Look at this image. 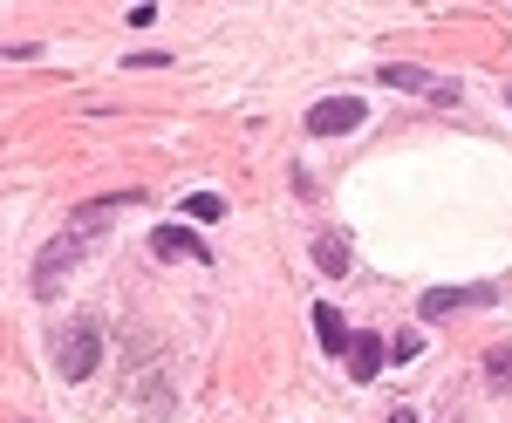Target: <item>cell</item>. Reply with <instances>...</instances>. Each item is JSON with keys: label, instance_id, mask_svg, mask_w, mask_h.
<instances>
[{"label": "cell", "instance_id": "cell-1", "mask_svg": "<svg viewBox=\"0 0 512 423\" xmlns=\"http://www.w3.org/2000/svg\"><path fill=\"white\" fill-rule=\"evenodd\" d=\"M96 362H103V335H96V321H76V328L55 342V369H62L69 383H89Z\"/></svg>", "mask_w": 512, "mask_h": 423}, {"label": "cell", "instance_id": "cell-2", "mask_svg": "<svg viewBox=\"0 0 512 423\" xmlns=\"http://www.w3.org/2000/svg\"><path fill=\"white\" fill-rule=\"evenodd\" d=\"M376 82H383V89H403V96H431V103H444V110L458 103V82L431 76V69H417V62H383Z\"/></svg>", "mask_w": 512, "mask_h": 423}, {"label": "cell", "instance_id": "cell-3", "mask_svg": "<svg viewBox=\"0 0 512 423\" xmlns=\"http://www.w3.org/2000/svg\"><path fill=\"white\" fill-rule=\"evenodd\" d=\"M369 123V103L362 96H321L315 110H308V137H349Z\"/></svg>", "mask_w": 512, "mask_h": 423}, {"label": "cell", "instance_id": "cell-4", "mask_svg": "<svg viewBox=\"0 0 512 423\" xmlns=\"http://www.w3.org/2000/svg\"><path fill=\"white\" fill-rule=\"evenodd\" d=\"M492 301H499V287H492V280H478V287H431V294L417 301V321H444V314L492 308Z\"/></svg>", "mask_w": 512, "mask_h": 423}, {"label": "cell", "instance_id": "cell-5", "mask_svg": "<svg viewBox=\"0 0 512 423\" xmlns=\"http://www.w3.org/2000/svg\"><path fill=\"white\" fill-rule=\"evenodd\" d=\"M151 253H158V260H185V267H212V246H205L192 226H158L151 232Z\"/></svg>", "mask_w": 512, "mask_h": 423}, {"label": "cell", "instance_id": "cell-6", "mask_svg": "<svg viewBox=\"0 0 512 423\" xmlns=\"http://www.w3.org/2000/svg\"><path fill=\"white\" fill-rule=\"evenodd\" d=\"M342 362H349V383H376V376H383V362H390V342L362 328V335L349 342V355H342Z\"/></svg>", "mask_w": 512, "mask_h": 423}, {"label": "cell", "instance_id": "cell-7", "mask_svg": "<svg viewBox=\"0 0 512 423\" xmlns=\"http://www.w3.org/2000/svg\"><path fill=\"white\" fill-rule=\"evenodd\" d=\"M315 342H321V355H349V321H342V308L335 301H315Z\"/></svg>", "mask_w": 512, "mask_h": 423}, {"label": "cell", "instance_id": "cell-8", "mask_svg": "<svg viewBox=\"0 0 512 423\" xmlns=\"http://www.w3.org/2000/svg\"><path fill=\"white\" fill-rule=\"evenodd\" d=\"M349 260H355V253H349V239H342V232H321V239H315V267L328 273V280H342Z\"/></svg>", "mask_w": 512, "mask_h": 423}, {"label": "cell", "instance_id": "cell-9", "mask_svg": "<svg viewBox=\"0 0 512 423\" xmlns=\"http://www.w3.org/2000/svg\"><path fill=\"white\" fill-rule=\"evenodd\" d=\"M185 219H192V226H219V219H226V198L219 192H192L185 198Z\"/></svg>", "mask_w": 512, "mask_h": 423}, {"label": "cell", "instance_id": "cell-10", "mask_svg": "<svg viewBox=\"0 0 512 423\" xmlns=\"http://www.w3.org/2000/svg\"><path fill=\"white\" fill-rule=\"evenodd\" d=\"M485 383H492V389H506V383H512V342H499L492 355H485Z\"/></svg>", "mask_w": 512, "mask_h": 423}, {"label": "cell", "instance_id": "cell-11", "mask_svg": "<svg viewBox=\"0 0 512 423\" xmlns=\"http://www.w3.org/2000/svg\"><path fill=\"white\" fill-rule=\"evenodd\" d=\"M417 355H424V335H417V328H403V335L390 342V362H417Z\"/></svg>", "mask_w": 512, "mask_h": 423}, {"label": "cell", "instance_id": "cell-12", "mask_svg": "<svg viewBox=\"0 0 512 423\" xmlns=\"http://www.w3.org/2000/svg\"><path fill=\"white\" fill-rule=\"evenodd\" d=\"M390 423H417V410H390Z\"/></svg>", "mask_w": 512, "mask_h": 423}, {"label": "cell", "instance_id": "cell-13", "mask_svg": "<svg viewBox=\"0 0 512 423\" xmlns=\"http://www.w3.org/2000/svg\"><path fill=\"white\" fill-rule=\"evenodd\" d=\"M506 103H512V89H506Z\"/></svg>", "mask_w": 512, "mask_h": 423}]
</instances>
